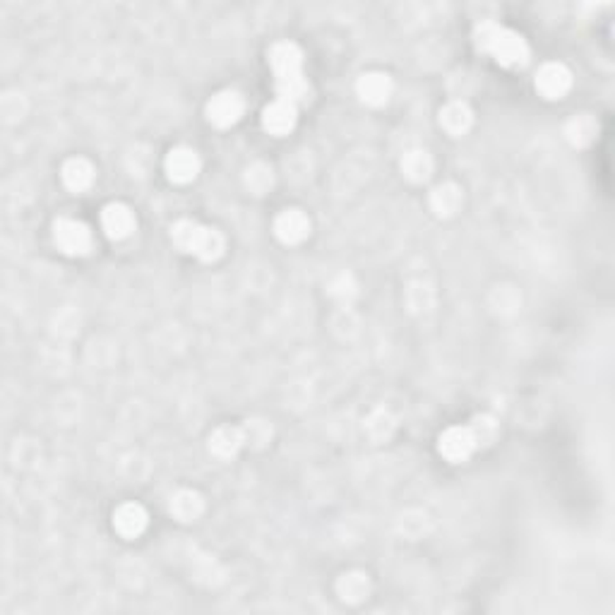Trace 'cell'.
I'll use <instances>...</instances> for the list:
<instances>
[{"mask_svg": "<svg viewBox=\"0 0 615 615\" xmlns=\"http://www.w3.org/2000/svg\"><path fill=\"white\" fill-rule=\"evenodd\" d=\"M270 65L279 101H286L296 108L310 101V84L303 73V51L299 46L293 41H277L270 48Z\"/></svg>", "mask_w": 615, "mask_h": 615, "instance_id": "cell-1", "label": "cell"}, {"mask_svg": "<svg viewBox=\"0 0 615 615\" xmlns=\"http://www.w3.org/2000/svg\"><path fill=\"white\" fill-rule=\"evenodd\" d=\"M473 41H476L479 51L488 53L503 68H524L529 58H532V51H529V44L524 41V37L517 34V31L507 30L503 24L493 22V20H486V22H481L476 27Z\"/></svg>", "mask_w": 615, "mask_h": 615, "instance_id": "cell-2", "label": "cell"}, {"mask_svg": "<svg viewBox=\"0 0 615 615\" xmlns=\"http://www.w3.org/2000/svg\"><path fill=\"white\" fill-rule=\"evenodd\" d=\"M498 437V420L493 416H479L469 426H452L437 440V450L447 462L459 464L481 447H488Z\"/></svg>", "mask_w": 615, "mask_h": 615, "instance_id": "cell-3", "label": "cell"}, {"mask_svg": "<svg viewBox=\"0 0 615 615\" xmlns=\"http://www.w3.org/2000/svg\"><path fill=\"white\" fill-rule=\"evenodd\" d=\"M171 238L176 248L188 253V256L203 260V263H214L224 256V236L217 229L197 224L190 219H180L171 226Z\"/></svg>", "mask_w": 615, "mask_h": 615, "instance_id": "cell-4", "label": "cell"}, {"mask_svg": "<svg viewBox=\"0 0 615 615\" xmlns=\"http://www.w3.org/2000/svg\"><path fill=\"white\" fill-rule=\"evenodd\" d=\"M53 240H56V246H58L60 253H65V256H90L91 231L87 229V224L77 221V219H56V224H53Z\"/></svg>", "mask_w": 615, "mask_h": 615, "instance_id": "cell-5", "label": "cell"}, {"mask_svg": "<svg viewBox=\"0 0 615 615\" xmlns=\"http://www.w3.org/2000/svg\"><path fill=\"white\" fill-rule=\"evenodd\" d=\"M246 111V99L240 97L238 91L224 90L214 94L207 104V120L217 128H231L240 120Z\"/></svg>", "mask_w": 615, "mask_h": 615, "instance_id": "cell-6", "label": "cell"}, {"mask_svg": "<svg viewBox=\"0 0 615 615\" xmlns=\"http://www.w3.org/2000/svg\"><path fill=\"white\" fill-rule=\"evenodd\" d=\"M536 90L541 97L550 99V101L563 99L572 90V73L563 63H546L536 73Z\"/></svg>", "mask_w": 615, "mask_h": 615, "instance_id": "cell-7", "label": "cell"}, {"mask_svg": "<svg viewBox=\"0 0 615 615\" xmlns=\"http://www.w3.org/2000/svg\"><path fill=\"white\" fill-rule=\"evenodd\" d=\"M274 236L286 246H299L310 236V217L303 210H284L274 219Z\"/></svg>", "mask_w": 615, "mask_h": 615, "instance_id": "cell-8", "label": "cell"}, {"mask_svg": "<svg viewBox=\"0 0 615 615\" xmlns=\"http://www.w3.org/2000/svg\"><path fill=\"white\" fill-rule=\"evenodd\" d=\"M135 214L128 204L111 203L106 204L104 212H101V229L111 240H126L130 233L135 231Z\"/></svg>", "mask_w": 615, "mask_h": 615, "instance_id": "cell-9", "label": "cell"}, {"mask_svg": "<svg viewBox=\"0 0 615 615\" xmlns=\"http://www.w3.org/2000/svg\"><path fill=\"white\" fill-rule=\"evenodd\" d=\"M200 157H197L195 150L190 147H176L166 154L164 169L166 176L173 180V183H190V180L197 178L200 173Z\"/></svg>", "mask_w": 615, "mask_h": 615, "instance_id": "cell-10", "label": "cell"}, {"mask_svg": "<svg viewBox=\"0 0 615 615\" xmlns=\"http://www.w3.org/2000/svg\"><path fill=\"white\" fill-rule=\"evenodd\" d=\"M296 120H299V108L291 104H286V101H279V99H274V101L263 111V128L267 130L270 135H289V133L296 128Z\"/></svg>", "mask_w": 615, "mask_h": 615, "instance_id": "cell-11", "label": "cell"}, {"mask_svg": "<svg viewBox=\"0 0 615 615\" xmlns=\"http://www.w3.org/2000/svg\"><path fill=\"white\" fill-rule=\"evenodd\" d=\"M147 510L140 503H123L113 512V526L123 539H137L147 529Z\"/></svg>", "mask_w": 615, "mask_h": 615, "instance_id": "cell-12", "label": "cell"}, {"mask_svg": "<svg viewBox=\"0 0 615 615\" xmlns=\"http://www.w3.org/2000/svg\"><path fill=\"white\" fill-rule=\"evenodd\" d=\"M392 80L385 73H366L356 82V91L363 104L368 106H385L392 97Z\"/></svg>", "mask_w": 615, "mask_h": 615, "instance_id": "cell-13", "label": "cell"}, {"mask_svg": "<svg viewBox=\"0 0 615 615\" xmlns=\"http://www.w3.org/2000/svg\"><path fill=\"white\" fill-rule=\"evenodd\" d=\"M60 176H63L65 188L73 190V193H84V190H90L91 183H94V166H91L90 159L73 157L63 164Z\"/></svg>", "mask_w": 615, "mask_h": 615, "instance_id": "cell-14", "label": "cell"}, {"mask_svg": "<svg viewBox=\"0 0 615 615\" xmlns=\"http://www.w3.org/2000/svg\"><path fill=\"white\" fill-rule=\"evenodd\" d=\"M246 445L243 437V428L236 426H219L210 436V452L217 455L219 459L236 457V452Z\"/></svg>", "mask_w": 615, "mask_h": 615, "instance_id": "cell-15", "label": "cell"}, {"mask_svg": "<svg viewBox=\"0 0 615 615\" xmlns=\"http://www.w3.org/2000/svg\"><path fill=\"white\" fill-rule=\"evenodd\" d=\"M473 123L472 108L464 104V101H450L440 111V126H443L452 137H462L469 133Z\"/></svg>", "mask_w": 615, "mask_h": 615, "instance_id": "cell-16", "label": "cell"}, {"mask_svg": "<svg viewBox=\"0 0 615 615\" xmlns=\"http://www.w3.org/2000/svg\"><path fill=\"white\" fill-rule=\"evenodd\" d=\"M462 188L455 183H443L430 193V210L436 212L437 217H452L457 214L462 207Z\"/></svg>", "mask_w": 615, "mask_h": 615, "instance_id": "cell-17", "label": "cell"}, {"mask_svg": "<svg viewBox=\"0 0 615 615\" xmlns=\"http://www.w3.org/2000/svg\"><path fill=\"white\" fill-rule=\"evenodd\" d=\"M171 515L178 522H195L200 515L204 512V500L200 493H195V490H178L176 496L171 498Z\"/></svg>", "mask_w": 615, "mask_h": 615, "instance_id": "cell-18", "label": "cell"}, {"mask_svg": "<svg viewBox=\"0 0 615 615\" xmlns=\"http://www.w3.org/2000/svg\"><path fill=\"white\" fill-rule=\"evenodd\" d=\"M433 166H436L433 164V157L426 150L406 152L404 159H402V173L411 183H426L433 176Z\"/></svg>", "mask_w": 615, "mask_h": 615, "instance_id": "cell-19", "label": "cell"}, {"mask_svg": "<svg viewBox=\"0 0 615 615\" xmlns=\"http://www.w3.org/2000/svg\"><path fill=\"white\" fill-rule=\"evenodd\" d=\"M337 592L346 603H360L370 593V579L363 572H346L339 577Z\"/></svg>", "mask_w": 615, "mask_h": 615, "instance_id": "cell-20", "label": "cell"}, {"mask_svg": "<svg viewBox=\"0 0 615 615\" xmlns=\"http://www.w3.org/2000/svg\"><path fill=\"white\" fill-rule=\"evenodd\" d=\"M565 135H567V140H570L575 147H589V144L596 140V135H599V123H596L589 113H582V116H575V118L567 123Z\"/></svg>", "mask_w": 615, "mask_h": 615, "instance_id": "cell-21", "label": "cell"}, {"mask_svg": "<svg viewBox=\"0 0 615 615\" xmlns=\"http://www.w3.org/2000/svg\"><path fill=\"white\" fill-rule=\"evenodd\" d=\"M274 183V176H272V169L263 161H256L246 169V188L253 193V195H264L267 190L272 188Z\"/></svg>", "mask_w": 615, "mask_h": 615, "instance_id": "cell-22", "label": "cell"}, {"mask_svg": "<svg viewBox=\"0 0 615 615\" xmlns=\"http://www.w3.org/2000/svg\"><path fill=\"white\" fill-rule=\"evenodd\" d=\"M243 428V437H246V445H253V447H264L270 443L272 428L264 423V420H248Z\"/></svg>", "mask_w": 615, "mask_h": 615, "instance_id": "cell-23", "label": "cell"}]
</instances>
